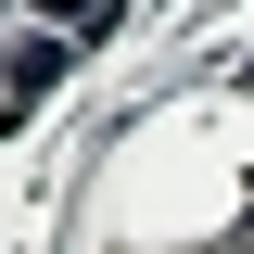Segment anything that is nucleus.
Returning <instances> with one entry per match:
<instances>
[{
	"mask_svg": "<svg viewBox=\"0 0 254 254\" xmlns=\"http://www.w3.org/2000/svg\"><path fill=\"white\" fill-rule=\"evenodd\" d=\"M51 13H64V26H102V13H115V0H51Z\"/></svg>",
	"mask_w": 254,
	"mask_h": 254,
	"instance_id": "obj_1",
	"label": "nucleus"
}]
</instances>
